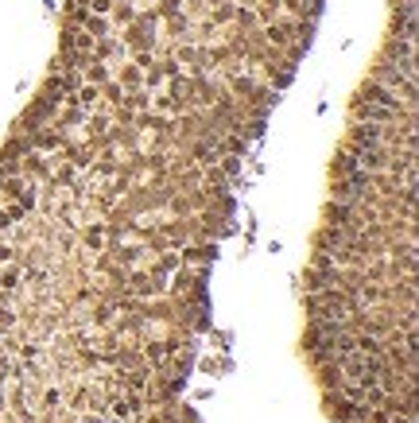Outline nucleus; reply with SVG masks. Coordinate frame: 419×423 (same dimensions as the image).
<instances>
[{
    "instance_id": "nucleus-20",
    "label": "nucleus",
    "mask_w": 419,
    "mask_h": 423,
    "mask_svg": "<svg viewBox=\"0 0 419 423\" xmlns=\"http://www.w3.org/2000/svg\"><path fill=\"white\" fill-rule=\"evenodd\" d=\"M0 187H4V175H0Z\"/></svg>"
},
{
    "instance_id": "nucleus-3",
    "label": "nucleus",
    "mask_w": 419,
    "mask_h": 423,
    "mask_svg": "<svg viewBox=\"0 0 419 423\" xmlns=\"http://www.w3.org/2000/svg\"><path fill=\"white\" fill-rule=\"evenodd\" d=\"M70 105H78V109H86V113H93V109L101 105V86H89V82H82L74 93H70Z\"/></svg>"
},
{
    "instance_id": "nucleus-5",
    "label": "nucleus",
    "mask_w": 419,
    "mask_h": 423,
    "mask_svg": "<svg viewBox=\"0 0 419 423\" xmlns=\"http://www.w3.org/2000/svg\"><path fill=\"white\" fill-rule=\"evenodd\" d=\"M357 168H361V163H357V156H353V152H338V156H334V163H330L334 179H350Z\"/></svg>"
},
{
    "instance_id": "nucleus-12",
    "label": "nucleus",
    "mask_w": 419,
    "mask_h": 423,
    "mask_svg": "<svg viewBox=\"0 0 419 423\" xmlns=\"http://www.w3.org/2000/svg\"><path fill=\"white\" fill-rule=\"evenodd\" d=\"M113 253H117V260H121V264H136V260H140V256H144L148 253V249H140V245H132V249H113Z\"/></svg>"
},
{
    "instance_id": "nucleus-4",
    "label": "nucleus",
    "mask_w": 419,
    "mask_h": 423,
    "mask_svg": "<svg viewBox=\"0 0 419 423\" xmlns=\"http://www.w3.org/2000/svg\"><path fill=\"white\" fill-rule=\"evenodd\" d=\"M82 74H86L89 86H105V82H113V70H109L105 62H98V59H89L86 66H82Z\"/></svg>"
},
{
    "instance_id": "nucleus-15",
    "label": "nucleus",
    "mask_w": 419,
    "mask_h": 423,
    "mask_svg": "<svg viewBox=\"0 0 419 423\" xmlns=\"http://www.w3.org/2000/svg\"><path fill=\"white\" fill-rule=\"evenodd\" d=\"M156 16H171V20H175V16H179V0H159Z\"/></svg>"
},
{
    "instance_id": "nucleus-7",
    "label": "nucleus",
    "mask_w": 419,
    "mask_h": 423,
    "mask_svg": "<svg viewBox=\"0 0 419 423\" xmlns=\"http://www.w3.org/2000/svg\"><path fill=\"white\" fill-rule=\"evenodd\" d=\"M217 256V245H195V249H183V253H179V260H198V264H210V260H214Z\"/></svg>"
},
{
    "instance_id": "nucleus-18",
    "label": "nucleus",
    "mask_w": 419,
    "mask_h": 423,
    "mask_svg": "<svg viewBox=\"0 0 419 423\" xmlns=\"http://www.w3.org/2000/svg\"><path fill=\"white\" fill-rule=\"evenodd\" d=\"M4 214H8V217H12V222H24V217H28V210H24V206H20V202H12V206H8V210H4Z\"/></svg>"
},
{
    "instance_id": "nucleus-6",
    "label": "nucleus",
    "mask_w": 419,
    "mask_h": 423,
    "mask_svg": "<svg viewBox=\"0 0 419 423\" xmlns=\"http://www.w3.org/2000/svg\"><path fill=\"white\" fill-rule=\"evenodd\" d=\"M292 31H295V24H268V31H264V39L272 43V47H287L292 43Z\"/></svg>"
},
{
    "instance_id": "nucleus-16",
    "label": "nucleus",
    "mask_w": 419,
    "mask_h": 423,
    "mask_svg": "<svg viewBox=\"0 0 419 423\" xmlns=\"http://www.w3.org/2000/svg\"><path fill=\"white\" fill-rule=\"evenodd\" d=\"M59 404H62L59 388H47V393H43V408H59Z\"/></svg>"
},
{
    "instance_id": "nucleus-17",
    "label": "nucleus",
    "mask_w": 419,
    "mask_h": 423,
    "mask_svg": "<svg viewBox=\"0 0 419 423\" xmlns=\"http://www.w3.org/2000/svg\"><path fill=\"white\" fill-rule=\"evenodd\" d=\"M225 20H233V4H222V8L214 12V24H225Z\"/></svg>"
},
{
    "instance_id": "nucleus-8",
    "label": "nucleus",
    "mask_w": 419,
    "mask_h": 423,
    "mask_svg": "<svg viewBox=\"0 0 419 423\" xmlns=\"http://www.w3.org/2000/svg\"><path fill=\"white\" fill-rule=\"evenodd\" d=\"M233 20L241 24V31H253L256 24H260V16H256V8H244L241 4V8H233Z\"/></svg>"
},
{
    "instance_id": "nucleus-11",
    "label": "nucleus",
    "mask_w": 419,
    "mask_h": 423,
    "mask_svg": "<svg viewBox=\"0 0 419 423\" xmlns=\"http://www.w3.org/2000/svg\"><path fill=\"white\" fill-rule=\"evenodd\" d=\"M229 86H233V93H237V98H241V101H249V93H253V78H244V74H233V78H229Z\"/></svg>"
},
{
    "instance_id": "nucleus-2",
    "label": "nucleus",
    "mask_w": 419,
    "mask_h": 423,
    "mask_svg": "<svg viewBox=\"0 0 419 423\" xmlns=\"http://www.w3.org/2000/svg\"><path fill=\"white\" fill-rule=\"evenodd\" d=\"M326 412H330V420H338V423H365L369 420V408H365V404H353V400L334 396V393H326Z\"/></svg>"
},
{
    "instance_id": "nucleus-1",
    "label": "nucleus",
    "mask_w": 419,
    "mask_h": 423,
    "mask_svg": "<svg viewBox=\"0 0 419 423\" xmlns=\"http://www.w3.org/2000/svg\"><path fill=\"white\" fill-rule=\"evenodd\" d=\"M350 113H353V120H365V125H392V120L404 117V113H396V109L377 105V101H365V98H353Z\"/></svg>"
},
{
    "instance_id": "nucleus-9",
    "label": "nucleus",
    "mask_w": 419,
    "mask_h": 423,
    "mask_svg": "<svg viewBox=\"0 0 419 423\" xmlns=\"http://www.w3.org/2000/svg\"><path fill=\"white\" fill-rule=\"evenodd\" d=\"M121 86H125V93H128V89H136V86H144V70H140V66L121 70Z\"/></svg>"
},
{
    "instance_id": "nucleus-14",
    "label": "nucleus",
    "mask_w": 419,
    "mask_h": 423,
    "mask_svg": "<svg viewBox=\"0 0 419 423\" xmlns=\"http://www.w3.org/2000/svg\"><path fill=\"white\" fill-rule=\"evenodd\" d=\"M113 311H117V307H113V303L98 307V315H93V323H98V326H109V323H113Z\"/></svg>"
},
{
    "instance_id": "nucleus-13",
    "label": "nucleus",
    "mask_w": 419,
    "mask_h": 423,
    "mask_svg": "<svg viewBox=\"0 0 419 423\" xmlns=\"http://www.w3.org/2000/svg\"><path fill=\"white\" fill-rule=\"evenodd\" d=\"M86 245L93 249V253H101V245H105V226H93V229H86Z\"/></svg>"
},
{
    "instance_id": "nucleus-19",
    "label": "nucleus",
    "mask_w": 419,
    "mask_h": 423,
    "mask_svg": "<svg viewBox=\"0 0 419 423\" xmlns=\"http://www.w3.org/2000/svg\"><path fill=\"white\" fill-rule=\"evenodd\" d=\"M8 415V396H4V388H0V420Z\"/></svg>"
},
{
    "instance_id": "nucleus-10",
    "label": "nucleus",
    "mask_w": 419,
    "mask_h": 423,
    "mask_svg": "<svg viewBox=\"0 0 419 423\" xmlns=\"http://www.w3.org/2000/svg\"><path fill=\"white\" fill-rule=\"evenodd\" d=\"M175 268H183L179 253H163V256L156 260V268H152V272H156V276H163V272H175Z\"/></svg>"
}]
</instances>
